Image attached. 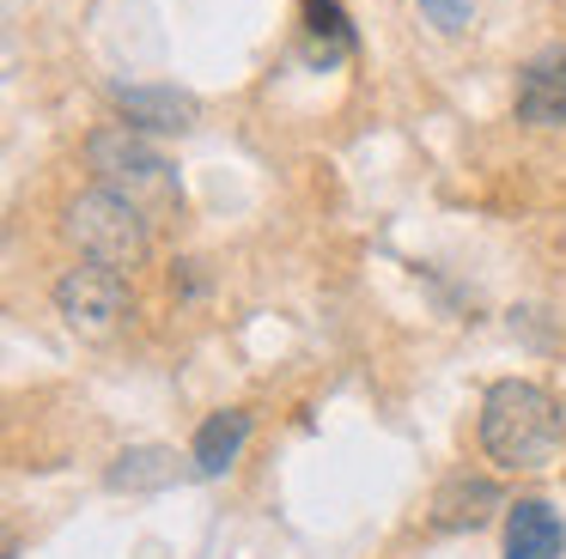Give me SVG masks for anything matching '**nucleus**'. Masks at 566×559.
<instances>
[{
    "label": "nucleus",
    "mask_w": 566,
    "mask_h": 559,
    "mask_svg": "<svg viewBox=\"0 0 566 559\" xmlns=\"http://www.w3.org/2000/svg\"><path fill=\"white\" fill-rule=\"evenodd\" d=\"M481 450H488V462H500V468H548V462H560L566 450V408L548 395L542 383H530V377H500V383H488V395H481Z\"/></svg>",
    "instance_id": "obj_1"
},
{
    "label": "nucleus",
    "mask_w": 566,
    "mask_h": 559,
    "mask_svg": "<svg viewBox=\"0 0 566 559\" xmlns=\"http://www.w3.org/2000/svg\"><path fill=\"white\" fill-rule=\"evenodd\" d=\"M86 165L98 170V189H116L123 201H135L140 213H165V207H177V194H184V189H177L171 158H165L140 128H128V122L92 134V140H86Z\"/></svg>",
    "instance_id": "obj_2"
},
{
    "label": "nucleus",
    "mask_w": 566,
    "mask_h": 559,
    "mask_svg": "<svg viewBox=\"0 0 566 559\" xmlns=\"http://www.w3.org/2000/svg\"><path fill=\"white\" fill-rule=\"evenodd\" d=\"M67 243H74L86 262L128 274V267H140L153 250V219L140 213L135 201H123L116 189H86L67 207Z\"/></svg>",
    "instance_id": "obj_3"
},
{
    "label": "nucleus",
    "mask_w": 566,
    "mask_h": 559,
    "mask_svg": "<svg viewBox=\"0 0 566 559\" xmlns=\"http://www.w3.org/2000/svg\"><path fill=\"white\" fill-rule=\"evenodd\" d=\"M55 310H62V323L74 328V335L104 340V335H116V328L128 323L135 292H128V274L86 262V267H67V274L55 280Z\"/></svg>",
    "instance_id": "obj_4"
},
{
    "label": "nucleus",
    "mask_w": 566,
    "mask_h": 559,
    "mask_svg": "<svg viewBox=\"0 0 566 559\" xmlns=\"http://www.w3.org/2000/svg\"><path fill=\"white\" fill-rule=\"evenodd\" d=\"M111 104L140 134H189L201 122V97L184 85H111Z\"/></svg>",
    "instance_id": "obj_5"
},
{
    "label": "nucleus",
    "mask_w": 566,
    "mask_h": 559,
    "mask_svg": "<svg viewBox=\"0 0 566 559\" xmlns=\"http://www.w3.org/2000/svg\"><path fill=\"white\" fill-rule=\"evenodd\" d=\"M512 104L517 122H530V128H566V49H548L517 73Z\"/></svg>",
    "instance_id": "obj_6"
},
{
    "label": "nucleus",
    "mask_w": 566,
    "mask_h": 559,
    "mask_svg": "<svg viewBox=\"0 0 566 559\" xmlns=\"http://www.w3.org/2000/svg\"><path fill=\"white\" fill-rule=\"evenodd\" d=\"M493 510H512L500 481H488V474H451L432 493V529H481Z\"/></svg>",
    "instance_id": "obj_7"
},
{
    "label": "nucleus",
    "mask_w": 566,
    "mask_h": 559,
    "mask_svg": "<svg viewBox=\"0 0 566 559\" xmlns=\"http://www.w3.org/2000/svg\"><path fill=\"white\" fill-rule=\"evenodd\" d=\"M566 553V523L548 498H517L505 510V559H560Z\"/></svg>",
    "instance_id": "obj_8"
},
{
    "label": "nucleus",
    "mask_w": 566,
    "mask_h": 559,
    "mask_svg": "<svg viewBox=\"0 0 566 559\" xmlns=\"http://www.w3.org/2000/svg\"><path fill=\"white\" fill-rule=\"evenodd\" d=\"M298 19H305V55L317 67H335L342 55H354L359 31H354L342 0H298Z\"/></svg>",
    "instance_id": "obj_9"
},
{
    "label": "nucleus",
    "mask_w": 566,
    "mask_h": 559,
    "mask_svg": "<svg viewBox=\"0 0 566 559\" xmlns=\"http://www.w3.org/2000/svg\"><path fill=\"white\" fill-rule=\"evenodd\" d=\"M244 444H250V413L244 408L208 413V420H201V432H196V474H201V481L226 474L238 456H244Z\"/></svg>",
    "instance_id": "obj_10"
},
{
    "label": "nucleus",
    "mask_w": 566,
    "mask_h": 559,
    "mask_svg": "<svg viewBox=\"0 0 566 559\" xmlns=\"http://www.w3.org/2000/svg\"><path fill=\"white\" fill-rule=\"evenodd\" d=\"M177 474H184V468H177V450L135 444V450H123V456L104 468V486H111V493H165Z\"/></svg>",
    "instance_id": "obj_11"
},
{
    "label": "nucleus",
    "mask_w": 566,
    "mask_h": 559,
    "mask_svg": "<svg viewBox=\"0 0 566 559\" xmlns=\"http://www.w3.org/2000/svg\"><path fill=\"white\" fill-rule=\"evenodd\" d=\"M415 7L427 12V24H432V31H444V36L469 31V19H475V0H415Z\"/></svg>",
    "instance_id": "obj_12"
},
{
    "label": "nucleus",
    "mask_w": 566,
    "mask_h": 559,
    "mask_svg": "<svg viewBox=\"0 0 566 559\" xmlns=\"http://www.w3.org/2000/svg\"><path fill=\"white\" fill-rule=\"evenodd\" d=\"M171 292H184V298H201V292H208V274H201V262H177V267H171Z\"/></svg>",
    "instance_id": "obj_13"
}]
</instances>
